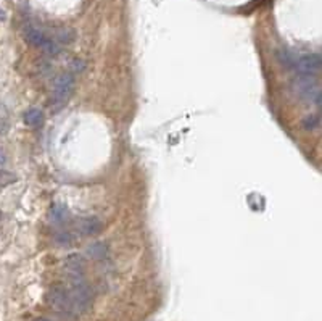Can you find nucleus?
Returning a JSON list of instances; mask_svg holds the SVG:
<instances>
[{
    "label": "nucleus",
    "instance_id": "obj_8",
    "mask_svg": "<svg viewBox=\"0 0 322 321\" xmlns=\"http://www.w3.org/2000/svg\"><path fill=\"white\" fill-rule=\"evenodd\" d=\"M65 273L68 278H74V276H81L84 275L86 271V260L84 257L79 254H71L65 258Z\"/></svg>",
    "mask_w": 322,
    "mask_h": 321
},
{
    "label": "nucleus",
    "instance_id": "obj_7",
    "mask_svg": "<svg viewBox=\"0 0 322 321\" xmlns=\"http://www.w3.org/2000/svg\"><path fill=\"white\" fill-rule=\"evenodd\" d=\"M74 228L81 236H97L104 229V223H102L97 216H81L74 221Z\"/></svg>",
    "mask_w": 322,
    "mask_h": 321
},
{
    "label": "nucleus",
    "instance_id": "obj_10",
    "mask_svg": "<svg viewBox=\"0 0 322 321\" xmlns=\"http://www.w3.org/2000/svg\"><path fill=\"white\" fill-rule=\"evenodd\" d=\"M86 254L89 258H92V260H104L108 255V245L102 241H95L87 245Z\"/></svg>",
    "mask_w": 322,
    "mask_h": 321
},
{
    "label": "nucleus",
    "instance_id": "obj_1",
    "mask_svg": "<svg viewBox=\"0 0 322 321\" xmlns=\"http://www.w3.org/2000/svg\"><path fill=\"white\" fill-rule=\"evenodd\" d=\"M292 91L293 94L300 97L308 105H321L322 92L318 79L314 76H308V74H298V76L292 81Z\"/></svg>",
    "mask_w": 322,
    "mask_h": 321
},
{
    "label": "nucleus",
    "instance_id": "obj_6",
    "mask_svg": "<svg viewBox=\"0 0 322 321\" xmlns=\"http://www.w3.org/2000/svg\"><path fill=\"white\" fill-rule=\"evenodd\" d=\"M322 60L319 53H306V55L297 57L295 71L298 74H308V76H316L321 71Z\"/></svg>",
    "mask_w": 322,
    "mask_h": 321
},
{
    "label": "nucleus",
    "instance_id": "obj_11",
    "mask_svg": "<svg viewBox=\"0 0 322 321\" xmlns=\"http://www.w3.org/2000/svg\"><path fill=\"white\" fill-rule=\"evenodd\" d=\"M49 218L50 221L55 223V224H61L63 221L68 220V210L65 205L61 203H55L50 207V211H49Z\"/></svg>",
    "mask_w": 322,
    "mask_h": 321
},
{
    "label": "nucleus",
    "instance_id": "obj_5",
    "mask_svg": "<svg viewBox=\"0 0 322 321\" xmlns=\"http://www.w3.org/2000/svg\"><path fill=\"white\" fill-rule=\"evenodd\" d=\"M47 304L52 310H55L58 315L65 318H76L73 310L70 291L63 286H53V288L47 292Z\"/></svg>",
    "mask_w": 322,
    "mask_h": 321
},
{
    "label": "nucleus",
    "instance_id": "obj_19",
    "mask_svg": "<svg viewBox=\"0 0 322 321\" xmlns=\"http://www.w3.org/2000/svg\"><path fill=\"white\" fill-rule=\"evenodd\" d=\"M34 321H49V320H45V318H36Z\"/></svg>",
    "mask_w": 322,
    "mask_h": 321
},
{
    "label": "nucleus",
    "instance_id": "obj_12",
    "mask_svg": "<svg viewBox=\"0 0 322 321\" xmlns=\"http://www.w3.org/2000/svg\"><path fill=\"white\" fill-rule=\"evenodd\" d=\"M24 123L27 126L31 128H37L42 125L44 121V113L39 110V108H29V110L24 112V117H23Z\"/></svg>",
    "mask_w": 322,
    "mask_h": 321
},
{
    "label": "nucleus",
    "instance_id": "obj_14",
    "mask_svg": "<svg viewBox=\"0 0 322 321\" xmlns=\"http://www.w3.org/2000/svg\"><path fill=\"white\" fill-rule=\"evenodd\" d=\"M74 39V31L70 28H60L55 31V40L58 44H71Z\"/></svg>",
    "mask_w": 322,
    "mask_h": 321
},
{
    "label": "nucleus",
    "instance_id": "obj_2",
    "mask_svg": "<svg viewBox=\"0 0 322 321\" xmlns=\"http://www.w3.org/2000/svg\"><path fill=\"white\" fill-rule=\"evenodd\" d=\"M68 279H70V283H71V289H68V291H70L74 315L79 317V315H82V313H86L89 309H91V304H92L91 286L87 284L84 275L68 278Z\"/></svg>",
    "mask_w": 322,
    "mask_h": 321
},
{
    "label": "nucleus",
    "instance_id": "obj_9",
    "mask_svg": "<svg viewBox=\"0 0 322 321\" xmlns=\"http://www.w3.org/2000/svg\"><path fill=\"white\" fill-rule=\"evenodd\" d=\"M276 57L279 60V63L282 65L285 70L295 71V65H297V57L287 49V47H280L276 50Z\"/></svg>",
    "mask_w": 322,
    "mask_h": 321
},
{
    "label": "nucleus",
    "instance_id": "obj_18",
    "mask_svg": "<svg viewBox=\"0 0 322 321\" xmlns=\"http://www.w3.org/2000/svg\"><path fill=\"white\" fill-rule=\"evenodd\" d=\"M5 19H6V13L2 6H0V21H5Z\"/></svg>",
    "mask_w": 322,
    "mask_h": 321
},
{
    "label": "nucleus",
    "instance_id": "obj_15",
    "mask_svg": "<svg viewBox=\"0 0 322 321\" xmlns=\"http://www.w3.org/2000/svg\"><path fill=\"white\" fill-rule=\"evenodd\" d=\"M16 181V177L15 174H11L8 171H0V186H6V184H11V182H15Z\"/></svg>",
    "mask_w": 322,
    "mask_h": 321
},
{
    "label": "nucleus",
    "instance_id": "obj_17",
    "mask_svg": "<svg viewBox=\"0 0 322 321\" xmlns=\"http://www.w3.org/2000/svg\"><path fill=\"white\" fill-rule=\"evenodd\" d=\"M5 160H6V157H5V152L2 149H0V165H3L5 163Z\"/></svg>",
    "mask_w": 322,
    "mask_h": 321
},
{
    "label": "nucleus",
    "instance_id": "obj_3",
    "mask_svg": "<svg viewBox=\"0 0 322 321\" xmlns=\"http://www.w3.org/2000/svg\"><path fill=\"white\" fill-rule=\"evenodd\" d=\"M74 87H76V79H74L73 73H61L57 76V79L53 81V92H52V112L57 113L61 110L68 100L71 99V95L74 92Z\"/></svg>",
    "mask_w": 322,
    "mask_h": 321
},
{
    "label": "nucleus",
    "instance_id": "obj_4",
    "mask_svg": "<svg viewBox=\"0 0 322 321\" xmlns=\"http://www.w3.org/2000/svg\"><path fill=\"white\" fill-rule=\"evenodd\" d=\"M23 37H24V40L27 44L37 47V49H40L42 52L49 53V55H57V53L60 52V49H61L60 44L53 37L47 36L42 29L37 28V26H32V24L24 26Z\"/></svg>",
    "mask_w": 322,
    "mask_h": 321
},
{
    "label": "nucleus",
    "instance_id": "obj_16",
    "mask_svg": "<svg viewBox=\"0 0 322 321\" xmlns=\"http://www.w3.org/2000/svg\"><path fill=\"white\" fill-rule=\"evenodd\" d=\"M55 239H57V242L61 244V245H68V244H71V241H73L71 234L66 233V231H63L61 234H57V236H55Z\"/></svg>",
    "mask_w": 322,
    "mask_h": 321
},
{
    "label": "nucleus",
    "instance_id": "obj_13",
    "mask_svg": "<svg viewBox=\"0 0 322 321\" xmlns=\"http://www.w3.org/2000/svg\"><path fill=\"white\" fill-rule=\"evenodd\" d=\"M301 125L306 129V131H316V129L321 126V115L319 113H310L306 115L301 121Z\"/></svg>",
    "mask_w": 322,
    "mask_h": 321
}]
</instances>
